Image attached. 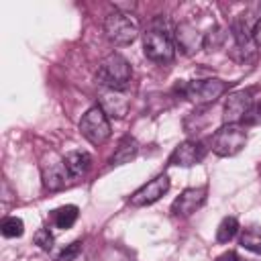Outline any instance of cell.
Returning a JSON list of instances; mask_svg holds the SVG:
<instances>
[{
	"label": "cell",
	"mask_w": 261,
	"mask_h": 261,
	"mask_svg": "<svg viewBox=\"0 0 261 261\" xmlns=\"http://www.w3.org/2000/svg\"><path fill=\"white\" fill-rule=\"evenodd\" d=\"M96 77L104 88L114 90V92H122L133 77V67L120 53H110L98 65Z\"/></svg>",
	"instance_id": "cell-1"
},
{
	"label": "cell",
	"mask_w": 261,
	"mask_h": 261,
	"mask_svg": "<svg viewBox=\"0 0 261 261\" xmlns=\"http://www.w3.org/2000/svg\"><path fill=\"white\" fill-rule=\"evenodd\" d=\"M245 122H249V124H261V102L259 104H253V108H251V112H249V116H247Z\"/></svg>",
	"instance_id": "cell-23"
},
{
	"label": "cell",
	"mask_w": 261,
	"mask_h": 261,
	"mask_svg": "<svg viewBox=\"0 0 261 261\" xmlns=\"http://www.w3.org/2000/svg\"><path fill=\"white\" fill-rule=\"evenodd\" d=\"M232 35H234V59H239V61H247L249 57H253V45H255V41H253V35H251V31H249V27H247V22L243 20V18H239V20H234V24H232Z\"/></svg>",
	"instance_id": "cell-13"
},
{
	"label": "cell",
	"mask_w": 261,
	"mask_h": 261,
	"mask_svg": "<svg viewBox=\"0 0 261 261\" xmlns=\"http://www.w3.org/2000/svg\"><path fill=\"white\" fill-rule=\"evenodd\" d=\"M253 108V90H237L228 94L222 110V122L224 124H239L241 120H247L249 112Z\"/></svg>",
	"instance_id": "cell-7"
},
{
	"label": "cell",
	"mask_w": 261,
	"mask_h": 261,
	"mask_svg": "<svg viewBox=\"0 0 261 261\" xmlns=\"http://www.w3.org/2000/svg\"><path fill=\"white\" fill-rule=\"evenodd\" d=\"M0 232H2V237H6V239L22 237V232H24V222H22L18 216H6V218L0 222Z\"/></svg>",
	"instance_id": "cell-20"
},
{
	"label": "cell",
	"mask_w": 261,
	"mask_h": 261,
	"mask_svg": "<svg viewBox=\"0 0 261 261\" xmlns=\"http://www.w3.org/2000/svg\"><path fill=\"white\" fill-rule=\"evenodd\" d=\"M77 216H80L77 206L65 204V206H59V208H55V210L51 212V222H53L57 228H63V230H65V228H71V226L75 224Z\"/></svg>",
	"instance_id": "cell-17"
},
{
	"label": "cell",
	"mask_w": 261,
	"mask_h": 261,
	"mask_svg": "<svg viewBox=\"0 0 261 261\" xmlns=\"http://www.w3.org/2000/svg\"><path fill=\"white\" fill-rule=\"evenodd\" d=\"M41 175H43V186L49 192L61 190L69 179V173L65 169L63 159H55L53 155H49V161L45 159L41 163Z\"/></svg>",
	"instance_id": "cell-10"
},
{
	"label": "cell",
	"mask_w": 261,
	"mask_h": 261,
	"mask_svg": "<svg viewBox=\"0 0 261 261\" xmlns=\"http://www.w3.org/2000/svg\"><path fill=\"white\" fill-rule=\"evenodd\" d=\"M167 190H169V177L165 173H159L157 177H153L151 181L141 186L137 192H133L128 202H130V206H149V204L157 202L161 196H165Z\"/></svg>",
	"instance_id": "cell-9"
},
{
	"label": "cell",
	"mask_w": 261,
	"mask_h": 261,
	"mask_svg": "<svg viewBox=\"0 0 261 261\" xmlns=\"http://www.w3.org/2000/svg\"><path fill=\"white\" fill-rule=\"evenodd\" d=\"M237 232H239V220L234 216H226V218H222V222L216 228V241L218 243H228L237 237Z\"/></svg>",
	"instance_id": "cell-18"
},
{
	"label": "cell",
	"mask_w": 261,
	"mask_h": 261,
	"mask_svg": "<svg viewBox=\"0 0 261 261\" xmlns=\"http://www.w3.org/2000/svg\"><path fill=\"white\" fill-rule=\"evenodd\" d=\"M80 251H82V241H73V243L65 245V247L59 251L57 261H73V259L80 255Z\"/></svg>",
	"instance_id": "cell-22"
},
{
	"label": "cell",
	"mask_w": 261,
	"mask_h": 261,
	"mask_svg": "<svg viewBox=\"0 0 261 261\" xmlns=\"http://www.w3.org/2000/svg\"><path fill=\"white\" fill-rule=\"evenodd\" d=\"M216 261H247V259H245V257H241L237 251H226V253L218 255V257H216Z\"/></svg>",
	"instance_id": "cell-24"
},
{
	"label": "cell",
	"mask_w": 261,
	"mask_h": 261,
	"mask_svg": "<svg viewBox=\"0 0 261 261\" xmlns=\"http://www.w3.org/2000/svg\"><path fill=\"white\" fill-rule=\"evenodd\" d=\"M204 37L206 33H200L192 22H179L175 27V41H177V47L186 53V55H192L194 51L202 49L204 47Z\"/></svg>",
	"instance_id": "cell-12"
},
{
	"label": "cell",
	"mask_w": 261,
	"mask_h": 261,
	"mask_svg": "<svg viewBox=\"0 0 261 261\" xmlns=\"http://www.w3.org/2000/svg\"><path fill=\"white\" fill-rule=\"evenodd\" d=\"M206 202V188H188L184 190L171 204V212L175 216H190Z\"/></svg>",
	"instance_id": "cell-11"
},
{
	"label": "cell",
	"mask_w": 261,
	"mask_h": 261,
	"mask_svg": "<svg viewBox=\"0 0 261 261\" xmlns=\"http://www.w3.org/2000/svg\"><path fill=\"white\" fill-rule=\"evenodd\" d=\"M33 241H35V245H37L39 249H43V251H51V249H53V234H51L49 228H39V230L35 232Z\"/></svg>",
	"instance_id": "cell-21"
},
{
	"label": "cell",
	"mask_w": 261,
	"mask_h": 261,
	"mask_svg": "<svg viewBox=\"0 0 261 261\" xmlns=\"http://www.w3.org/2000/svg\"><path fill=\"white\" fill-rule=\"evenodd\" d=\"M228 90V84L216 77H208V80H192V82H181L177 84V92L188 98L190 102H194L196 106H206L216 102L224 92Z\"/></svg>",
	"instance_id": "cell-2"
},
{
	"label": "cell",
	"mask_w": 261,
	"mask_h": 261,
	"mask_svg": "<svg viewBox=\"0 0 261 261\" xmlns=\"http://www.w3.org/2000/svg\"><path fill=\"white\" fill-rule=\"evenodd\" d=\"M63 163H65V169L69 173V179H80V177H84L90 171L92 157L86 151H69L63 157Z\"/></svg>",
	"instance_id": "cell-14"
},
{
	"label": "cell",
	"mask_w": 261,
	"mask_h": 261,
	"mask_svg": "<svg viewBox=\"0 0 261 261\" xmlns=\"http://www.w3.org/2000/svg\"><path fill=\"white\" fill-rule=\"evenodd\" d=\"M241 247L247 249V251H251V253L261 255V228L253 226V228L243 230V234H241Z\"/></svg>",
	"instance_id": "cell-19"
},
{
	"label": "cell",
	"mask_w": 261,
	"mask_h": 261,
	"mask_svg": "<svg viewBox=\"0 0 261 261\" xmlns=\"http://www.w3.org/2000/svg\"><path fill=\"white\" fill-rule=\"evenodd\" d=\"M104 33L114 45H130L139 37V22L130 12H122L114 8L104 18Z\"/></svg>",
	"instance_id": "cell-3"
},
{
	"label": "cell",
	"mask_w": 261,
	"mask_h": 261,
	"mask_svg": "<svg viewBox=\"0 0 261 261\" xmlns=\"http://www.w3.org/2000/svg\"><path fill=\"white\" fill-rule=\"evenodd\" d=\"M80 130L82 135L92 143V145H104L110 137V122L108 114L102 110V106H92L80 120Z\"/></svg>",
	"instance_id": "cell-6"
},
{
	"label": "cell",
	"mask_w": 261,
	"mask_h": 261,
	"mask_svg": "<svg viewBox=\"0 0 261 261\" xmlns=\"http://www.w3.org/2000/svg\"><path fill=\"white\" fill-rule=\"evenodd\" d=\"M247 145V133L239 124H222L210 139V149L218 157H232Z\"/></svg>",
	"instance_id": "cell-5"
},
{
	"label": "cell",
	"mask_w": 261,
	"mask_h": 261,
	"mask_svg": "<svg viewBox=\"0 0 261 261\" xmlns=\"http://www.w3.org/2000/svg\"><path fill=\"white\" fill-rule=\"evenodd\" d=\"M206 151L208 147H204L202 141H196V139H190V141H184L179 143L173 153L169 155V165H179V167H192L196 163H200L204 157H206Z\"/></svg>",
	"instance_id": "cell-8"
},
{
	"label": "cell",
	"mask_w": 261,
	"mask_h": 261,
	"mask_svg": "<svg viewBox=\"0 0 261 261\" xmlns=\"http://www.w3.org/2000/svg\"><path fill=\"white\" fill-rule=\"evenodd\" d=\"M102 110L112 116V118H122L126 114V108H128V100L124 96H120L118 92L114 90H108L106 94H102Z\"/></svg>",
	"instance_id": "cell-15"
},
{
	"label": "cell",
	"mask_w": 261,
	"mask_h": 261,
	"mask_svg": "<svg viewBox=\"0 0 261 261\" xmlns=\"http://www.w3.org/2000/svg\"><path fill=\"white\" fill-rule=\"evenodd\" d=\"M139 153V143L133 139V137H122L114 155L110 157V163L112 165H122V163H128L130 159H135Z\"/></svg>",
	"instance_id": "cell-16"
},
{
	"label": "cell",
	"mask_w": 261,
	"mask_h": 261,
	"mask_svg": "<svg viewBox=\"0 0 261 261\" xmlns=\"http://www.w3.org/2000/svg\"><path fill=\"white\" fill-rule=\"evenodd\" d=\"M143 53L155 63H171L175 57V45L171 41V35L163 27L153 24L143 35Z\"/></svg>",
	"instance_id": "cell-4"
},
{
	"label": "cell",
	"mask_w": 261,
	"mask_h": 261,
	"mask_svg": "<svg viewBox=\"0 0 261 261\" xmlns=\"http://www.w3.org/2000/svg\"><path fill=\"white\" fill-rule=\"evenodd\" d=\"M251 35H253V41H255V45H257V47H261V18L255 22V27H253Z\"/></svg>",
	"instance_id": "cell-25"
}]
</instances>
